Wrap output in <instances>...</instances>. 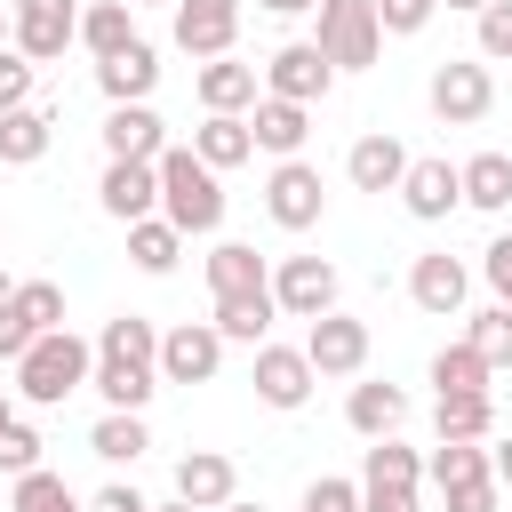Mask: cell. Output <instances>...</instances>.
<instances>
[{
	"label": "cell",
	"instance_id": "ee69618b",
	"mask_svg": "<svg viewBox=\"0 0 512 512\" xmlns=\"http://www.w3.org/2000/svg\"><path fill=\"white\" fill-rule=\"evenodd\" d=\"M480 280H488L496 304H512V232H496V240L480 248Z\"/></svg>",
	"mask_w": 512,
	"mask_h": 512
},
{
	"label": "cell",
	"instance_id": "ffe728a7",
	"mask_svg": "<svg viewBox=\"0 0 512 512\" xmlns=\"http://www.w3.org/2000/svg\"><path fill=\"white\" fill-rule=\"evenodd\" d=\"M192 88H200V112H256L264 72H256V64H240V56H208V64L192 72Z\"/></svg>",
	"mask_w": 512,
	"mask_h": 512
},
{
	"label": "cell",
	"instance_id": "d590c367",
	"mask_svg": "<svg viewBox=\"0 0 512 512\" xmlns=\"http://www.w3.org/2000/svg\"><path fill=\"white\" fill-rule=\"evenodd\" d=\"M360 480H400V488H424V456L392 432V440H368V464H360Z\"/></svg>",
	"mask_w": 512,
	"mask_h": 512
},
{
	"label": "cell",
	"instance_id": "4dcf8cb0",
	"mask_svg": "<svg viewBox=\"0 0 512 512\" xmlns=\"http://www.w3.org/2000/svg\"><path fill=\"white\" fill-rule=\"evenodd\" d=\"M208 288H216V296H240V288H272V264H264L248 240H216V248H208Z\"/></svg>",
	"mask_w": 512,
	"mask_h": 512
},
{
	"label": "cell",
	"instance_id": "4fadbf2b",
	"mask_svg": "<svg viewBox=\"0 0 512 512\" xmlns=\"http://www.w3.org/2000/svg\"><path fill=\"white\" fill-rule=\"evenodd\" d=\"M304 360H312L320 376H360V368H368V320H352V312L304 320Z\"/></svg>",
	"mask_w": 512,
	"mask_h": 512
},
{
	"label": "cell",
	"instance_id": "ac0fdd59",
	"mask_svg": "<svg viewBox=\"0 0 512 512\" xmlns=\"http://www.w3.org/2000/svg\"><path fill=\"white\" fill-rule=\"evenodd\" d=\"M176 496L200 504V512H224L240 496V464L224 448H192V456H176Z\"/></svg>",
	"mask_w": 512,
	"mask_h": 512
},
{
	"label": "cell",
	"instance_id": "5b68a950",
	"mask_svg": "<svg viewBox=\"0 0 512 512\" xmlns=\"http://www.w3.org/2000/svg\"><path fill=\"white\" fill-rule=\"evenodd\" d=\"M320 56L336 64V72H368L376 56H384V16H376V0H320Z\"/></svg>",
	"mask_w": 512,
	"mask_h": 512
},
{
	"label": "cell",
	"instance_id": "9f6ffc18",
	"mask_svg": "<svg viewBox=\"0 0 512 512\" xmlns=\"http://www.w3.org/2000/svg\"><path fill=\"white\" fill-rule=\"evenodd\" d=\"M224 512H264V504H240V496H232V504H224Z\"/></svg>",
	"mask_w": 512,
	"mask_h": 512
},
{
	"label": "cell",
	"instance_id": "9a60e30c",
	"mask_svg": "<svg viewBox=\"0 0 512 512\" xmlns=\"http://www.w3.org/2000/svg\"><path fill=\"white\" fill-rule=\"evenodd\" d=\"M104 216L112 224H136V216H160V160H104V184H96Z\"/></svg>",
	"mask_w": 512,
	"mask_h": 512
},
{
	"label": "cell",
	"instance_id": "91938a15",
	"mask_svg": "<svg viewBox=\"0 0 512 512\" xmlns=\"http://www.w3.org/2000/svg\"><path fill=\"white\" fill-rule=\"evenodd\" d=\"M0 232H8V224H0Z\"/></svg>",
	"mask_w": 512,
	"mask_h": 512
},
{
	"label": "cell",
	"instance_id": "4316f807",
	"mask_svg": "<svg viewBox=\"0 0 512 512\" xmlns=\"http://www.w3.org/2000/svg\"><path fill=\"white\" fill-rule=\"evenodd\" d=\"M432 432L440 440H496V392H440Z\"/></svg>",
	"mask_w": 512,
	"mask_h": 512
},
{
	"label": "cell",
	"instance_id": "f1b7e54d",
	"mask_svg": "<svg viewBox=\"0 0 512 512\" xmlns=\"http://www.w3.org/2000/svg\"><path fill=\"white\" fill-rule=\"evenodd\" d=\"M456 168H464V208H480V216L512 208V152H472Z\"/></svg>",
	"mask_w": 512,
	"mask_h": 512
},
{
	"label": "cell",
	"instance_id": "e575fe53",
	"mask_svg": "<svg viewBox=\"0 0 512 512\" xmlns=\"http://www.w3.org/2000/svg\"><path fill=\"white\" fill-rule=\"evenodd\" d=\"M8 512H88V504L64 488V472L32 464V472H16V488H8Z\"/></svg>",
	"mask_w": 512,
	"mask_h": 512
},
{
	"label": "cell",
	"instance_id": "60d3db41",
	"mask_svg": "<svg viewBox=\"0 0 512 512\" xmlns=\"http://www.w3.org/2000/svg\"><path fill=\"white\" fill-rule=\"evenodd\" d=\"M40 448H48V440H40V432L16 416V424L0 432V472H8V480H16V472H32V464H40Z\"/></svg>",
	"mask_w": 512,
	"mask_h": 512
},
{
	"label": "cell",
	"instance_id": "ba28073f",
	"mask_svg": "<svg viewBox=\"0 0 512 512\" xmlns=\"http://www.w3.org/2000/svg\"><path fill=\"white\" fill-rule=\"evenodd\" d=\"M216 368H224V328L216 320L160 328V384H216Z\"/></svg>",
	"mask_w": 512,
	"mask_h": 512
},
{
	"label": "cell",
	"instance_id": "7402d4cb",
	"mask_svg": "<svg viewBox=\"0 0 512 512\" xmlns=\"http://www.w3.org/2000/svg\"><path fill=\"white\" fill-rule=\"evenodd\" d=\"M248 128H256V152H272V160H296V152H304V136H312V104H288V96H256Z\"/></svg>",
	"mask_w": 512,
	"mask_h": 512
},
{
	"label": "cell",
	"instance_id": "52a82bcc",
	"mask_svg": "<svg viewBox=\"0 0 512 512\" xmlns=\"http://www.w3.org/2000/svg\"><path fill=\"white\" fill-rule=\"evenodd\" d=\"M248 384H256V400L264 408H280V416H296L304 400H312V384H320V368L304 360V344H256V360H248Z\"/></svg>",
	"mask_w": 512,
	"mask_h": 512
},
{
	"label": "cell",
	"instance_id": "816d5d0a",
	"mask_svg": "<svg viewBox=\"0 0 512 512\" xmlns=\"http://www.w3.org/2000/svg\"><path fill=\"white\" fill-rule=\"evenodd\" d=\"M8 424H16V392H0V432H8Z\"/></svg>",
	"mask_w": 512,
	"mask_h": 512
},
{
	"label": "cell",
	"instance_id": "2e32d148",
	"mask_svg": "<svg viewBox=\"0 0 512 512\" xmlns=\"http://www.w3.org/2000/svg\"><path fill=\"white\" fill-rule=\"evenodd\" d=\"M400 208H408L416 224L456 216V208H464V168H456V160H408V176H400Z\"/></svg>",
	"mask_w": 512,
	"mask_h": 512
},
{
	"label": "cell",
	"instance_id": "277c9868",
	"mask_svg": "<svg viewBox=\"0 0 512 512\" xmlns=\"http://www.w3.org/2000/svg\"><path fill=\"white\" fill-rule=\"evenodd\" d=\"M424 104H432L440 128H480V120L496 112V72H488V56H448V64H432Z\"/></svg>",
	"mask_w": 512,
	"mask_h": 512
},
{
	"label": "cell",
	"instance_id": "9c48e42d",
	"mask_svg": "<svg viewBox=\"0 0 512 512\" xmlns=\"http://www.w3.org/2000/svg\"><path fill=\"white\" fill-rule=\"evenodd\" d=\"M336 264L328 256H280L272 264V296H280V320H320L336 312Z\"/></svg>",
	"mask_w": 512,
	"mask_h": 512
},
{
	"label": "cell",
	"instance_id": "cb8c5ba5",
	"mask_svg": "<svg viewBox=\"0 0 512 512\" xmlns=\"http://www.w3.org/2000/svg\"><path fill=\"white\" fill-rule=\"evenodd\" d=\"M344 424H352L360 440H392V432L408 424V392H400V384H352V392H344Z\"/></svg>",
	"mask_w": 512,
	"mask_h": 512
},
{
	"label": "cell",
	"instance_id": "7a4b0ae2",
	"mask_svg": "<svg viewBox=\"0 0 512 512\" xmlns=\"http://www.w3.org/2000/svg\"><path fill=\"white\" fill-rule=\"evenodd\" d=\"M160 216L192 240V232H216L224 224V168H208L192 144H168L160 152Z\"/></svg>",
	"mask_w": 512,
	"mask_h": 512
},
{
	"label": "cell",
	"instance_id": "6f0895ef",
	"mask_svg": "<svg viewBox=\"0 0 512 512\" xmlns=\"http://www.w3.org/2000/svg\"><path fill=\"white\" fill-rule=\"evenodd\" d=\"M136 8H176V0H136Z\"/></svg>",
	"mask_w": 512,
	"mask_h": 512
},
{
	"label": "cell",
	"instance_id": "d6a6232c",
	"mask_svg": "<svg viewBox=\"0 0 512 512\" xmlns=\"http://www.w3.org/2000/svg\"><path fill=\"white\" fill-rule=\"evenodd\" d=\"M432 392H496V368L456 336V344H440V352H432Z\"/></svg>",
	"mask_w": 512,
	"mask_h": 512
},
{
	"label": "cell",
	"instance_id": "bcb514c9",
	"mask_svg": "<svg viewBox=\"0 0 512 512\" xmlns=\"http://www.w3.org/2000/svg\"><path fill=\"white\" fill-rule=\"evenodd\" d=\"M32 336H40V328H32V320H24L16 304H0V360H8V368H16L24 352H32Z\"/></svg>",
	"mask_w": 512,
	"mask_h": 512
},
{
	"label": "cell",
	"instance_id": "c3c4849f",
	"mask_svg": "<svg viewBox=\"0 0 512 512\" xmlns=\"http://www.w3.org/2000/svg\"><path fill=\"white\" fill-rule=\"evenodd\" d=\"M88 512H152V504H144L128 480H112V488H96V504H88Z\"/></svg>",
	"mask_w": 512,
	"mask_h": 512
},
{
	"label": "cell",
	"instance_id": "44dd1931",
	"mask_svg": "<svg viewBox=\"0 0 512 512\" xmlns=\"http://www.w3.org/2000/svg\"><path fill=\"white\" fill-rule=\"evenodd\" d=\"M168 152V128L152 104H112L104 112V160H160Z\"/></svg>",
	"mask_w": 512,
	"mask_h": 512
},
{
	"label": "cell",
	"instance_id": "3957f363",
	"mask_svg": "<svg viewBox=\"0 0 512 512\" xmlns=\"http://www.w3.org/2000/svg\"><path fill=\"white\" fill-rule=\"evenodd\" d=\"M88 376H96V344H80L72 328H48V336H32V352L16 360V400L64 408L72 392H88Z\"/></svg>",
	"mask_w": 512,
	"mask_h": 512
},
{
	"label": "cell",
	"instance_id": "7bdbcfd3",
	"mask_svg": "<svg viewBox=\"0 0 512 512\" xmlns=\"http://www.w3.org/2000/svg\"><path fill=\"white\" fill-rule=\"evenodd\" d=\"M376 16H384L392 40H408V32H424V24L440 16V0H376Z\"/></svg>",
	"mask_w": 512,
	"mask_h": 512
},
{
	"label": "cell",
	"instance_id": "f5cc1de1",
	"mask_svg": "<svg viewBox=\"0 0 512 512\" xmlns=\"http://www.w3.org/2000/svg\"><path fill=\"white\" fill-rule=\"evenodd\" d=\"M8 40H16V8H0V48H8Z\"/></svg>",
	"mask_w": 512,
	"mask_h": 512
},
{
	"label": "cell",
	"instance_id": "db71d44e",
	"mask_svg": "<svg viewBox=\"0 0 512 512\" xmlns=\"http://www.w3.org/2000/svg\"><path fill=\"white\" fill-rule=\"evenodd\" d=\"M440 8H464V16H480V8H488V0H440Z\"/></svg>",
	"mask_w": 512,
	"mask_h": 512
},
{
	"label": "cell",
	"instance_id": "7c38bea8",
	"mask_svg": "<svg viewBox=\"0 0 512 512\" xmlns=\"http://www.w3.org/2000/svg\"><path fill=\"white\" fill-rule=\"evenodd\" d=\"M8 8H16V40L8 48H24L32 64H56L80 40V0H8Z\"/></svg>",
	"mask_w": 512,
	"mask_h": 512
},
{
	"label": "cell",
	"instance_id": "ab89813d",
	"mask_svg": "<svg viewBox=\"0 0 512 512\" xmlns=\"http://www.w3.org/2000/svg\"><path fill=\"white\" fill-rule=\"evenodd\" d=\"M472 56L512 64V0H488V8H480V48H472Z\"/></svg>",
	"mask_w": 512,
	"mask_h": 512
},
{
	"label": "cell",
	"instance_id": "e0dca14e",
	"mask_svg": "<svg viewBox=\"0 0 512 512\" xmlns=\"http://www.w3.org/2000/svg\"><path fill=\"white\" fill-rule=\"evenodd\" d=\"M408 160H416V152H408L392 128H368V136L344 152V176H352V192H400Z\"/></svg>",
	"mask_w": 512,
	"mask_h": 512
},
{
	"label": "cell",
	"instance_id": "603a6c76",
	"mask_svg": "<svg viewBox=\"0 0 512 512\" xmlns=\"http://www.w3.org/2000/svg\"><path fill=\"white\" fill-rule=\"evenodd\" d=\"M216 328H224V344H264L272 336V320H280V296L272 288H240V296H216V312H208Z\"/></svg>",
	"mask_w": 512,
	"mask_h": 512
},
{
	"label": "cell",
	"instance_id": "5bb4252c",
	"mask_svg": "<svg viewBox=\"0 0 512 512\" xmlns=\"http://www.w3.org/2000/svg\"><path fill=\"white\" fill-rule=\"evenodd\" d=\"M464 296H472V272H464V256L432 248V256H416V264H408V304H416V312H432V320H456V312H464Z\"/></svg>",
	"mask_w": 512,
	"mask_h": 512
},
{
	"label": "cell",
	"instance_id": "8d00e7d4",
	"mask_svg": "<svg viewBox=\"0 0 512 512\" xmlns=\"http://www.w3.org/2000/svg\"><path fill=\"white\" fill-rule=\"evenodd\" d=\"M464 344H472L488 368H512V304H488V312H472Z\"/></svg>",
	"mask_w": 512,
	"mask_h": 512
},
{
	"label": "cell",
	"instance_id": "8992f818",
	"mask_svg": "<svg viewBox=\"0 0 512 512\" xmlns=\"http://www.w3.org/2000/svg\"><path fill=\"white\" fill-rule=\"evenodd\" d=\"M264 216L280 224V232H312L320 216H328V184H320V168L296 152V160H272V176H264Z\"/></svg>",
	"mask_w": 512,
	"mask_h": 512
},
{
	"label": "cell",
	"instance_id": "680465c9",
	"mask_svg": "<svg viewBox=\"0 0 512 512\" xmlns=\"http://www.w3.org/2000/svg\"><path fill=\"white\" fill-rule=\"evenodd\" d=\"M0 304H8V272H0Z\"/></svg>",
	"mask_w": 512,
	"mask_h": 512
},
{
	"label": "cell",
	"instance_id": "7dc6e473",
	"mask_svg": "<svg viewBox=\"0 0 512 512\" xmlns=\"http://www.w3.org/2000/svg\"><path fill=\"white\" fill-rule=\"evenodd\" d=\"M360 512H416V488H400V480H360Z\"/></svg>",
	"mask_w": 512,
	"mask_h": 512
},
{
	"label": "cell",
	"instance_id": "d6986e66",
	"mask_svg": "<svg viewBox=\"0 0 512 512\" xmlns=\"http://www.w3.org/2000/svg\"><path fill=\"white\" fill-rule=\"evenodd\" d=\"M96 88H104V104H152V88H160V48H152V40H128L120 56L96 64Z\"/></svg>",
	"mask_w": 512,
	"mask_h": 512
},
{
	"label": "cell",
	"instance_id": "8fae6325",
	"mask_svg": "<svg viewBox=\"0 0 512 512\" xmlns=\"http://www.w3.org/2000/svg\"><path fill=\"white\" fill-rule=\"evenodd\" d=\"M240 16H248V0H176V48H184L192 64H208V56H232V40H240Z\"/></svg>",
	"mask_w": 512,
	"mask_h": 512
},
{
	"label": "cell",
	"instance_id": "484cf974",
	"mask_svg": "<svg viewBox=\"0 0 512 512\" xmlns=\"http://www.w3.org/2000/svg\"><path fill=\"white\" fill-rule=\"evenodd\" d=\"M192 152H200L208 168H240V160H256V128H248V112H208V120L192 128Z\"/></svg>",
	"mask_w": 512,
	"mask_h": 512
},
{
	"label": "cell",
	"instance_id": "f907efd6",
	"mask_svg": "<svg viewBox=\"0 0 512 512\" xmlns=\"http://www.w3.org/2000/svg\"><path fill=\"white\" fill-rule=\"evenodd\" d=\"M264 16H304V8H320V0H256Z\"/></svg>",
	"mask_w": 512,
	"mask_h": 512
},
{
	"label": "cell",
	"instance_id": "f6af8a7d",
	"mask_svg": "<svg viewBox=\"0 0 512 512\" xmlns=\"http://www.w3.org/2000/svg\"><path fill=\"white\" fill-rule=\"evenodd\" d=\"M448 496V512H496L504 504V480L488 472V480H456V488H440Z\"/></svg>",
	"mask_w": 512,
	"mask_h": 512
},
{
	"label": "cell",
	"instance_id": "836d02e7",
	"mask_svg": "<svg viewBox=\"0 0 512 512\" xmlns=\"http://www.w3.org/2000/svg\"><path fill=\"white\" fill-rule=\"evenodd\" d=\"M496 464H488V440H440L432 456H424V480L432 488H456V480H488Z\"/></svg>",
	"mask_w": 512,
	"mask_h": 512
},
{
	"label": "cell",
	"instance_id": "f546056e",
	"mask_svg": "<svg viewBox=\"0 0 512 512\" xmlns=\"http://www.w3.org/2000/svg\"><path fill=\"white\" fill-rule=\"evenodd\" d=\"M176 256H184V232H176L168 216H136V224H128V264H136V272L168 280V272H176Z\"/></svg>",
	"mask_w": 512,
	"mask_h": 512
},
{
	"label": "cell",
	"instance_id": "f35d334b",
	"mask_svg": "<svg viewBox=\"0 0 512 512\" xmlns=\"http://www.w3.org/2000/svg\"><path fill=\"white\" fill-rule=\"evenodd\" d=\"M32 80H40V64H32L24 48H0V112L32 104Z\"/></svg>",
	"mask_w": 512,
	"mask_h": 512
},
{
	"label": "cell",
	"instance_id": "11a10c76",
	"mask_svg": "<svg viewBox=\"0 0 512 512\" xmlns=\"http://www.w3.org/2000/svg\"><path fill=\"white\" fill-rule=\"evenodd\" d=\"M152 512H200V504H184V496H168V504H152Z\"/></svg>",
	"mask_w": 512,
	"mask_h": 512
},
{
	"label": "cell",
	"instance_id": "30bf717a",
	"mask_svg": "<svg viewBox=\"0 0 512 512\" xmlns=\"http://www.w3.org/2000/svg\"><path fill=\"white\" fill-rule=\"evenodd\" d=\"M336 88V64L320 56V40H288L264 56V96H288V104H320Z\"/></svg>",
	"mask_w": 512,
	"mask_h": 512
},
{
	"label": "cell",
	"instance_id": "74e56055",
	"mask_svg": "<svg viewBox=\"0 0 512 512\" xmlns=\"http://www.w3.org/2000/svg\"><path fill=\"white\" fill-rule=\"evenodd\" d=\"M8 304H16L40 336H48V328H64V288H56V280H24V288H8Z\"/></svg>",
	"mask_w": 512,
	"mask_h": 512
},
{
	"label": "cell",
	"instance_id": "d4e9b609",
	"mask_svg": "<svg viewBox=\"0 0 512 512\" xmlns=\"http://www.w3.org/2000/svg\"><path fill=\"white\" fill-rule=\"evenodd\" d=\"M48 144H56V112H48V104H16V112H0V160H8V168L48 160Z\"/></svg>",
	"mask_w": 512,
	"mask_h": 512
},
{
	"label": "cell",
	"instance_id": "1f68e13d",
	"mask_svg": "<svg viewBox=\"0 0 512 512\" xmlns=\"http://www.w3.org/2000/svg\"><path fill=\"white\" fill-rule=\"evenodd\" d=\"M88 448H96L104 464H136V456L152 448V432H144V408H104V416H96V432H88Z\"/></svg>",
	"mask_w": 512,
	"mask_h": 512
},
{
	"label": "cell",
	"instance_id": "83f0119b",
	"mask_svg": "<svg viewBox=\"0 0 512 512\" xmlns=\"http://www.w3.org/2000/svg\"><path fill=\"white\" fill-rule=\"evenodd\" d=\"M136 40V0H88L80 8V48L104 64V56H120Z\"/></svg>",
	"mask_w": 512,
	"mask_h": 512
},
{
	"label": "cell",
	"instance_id": "6da1fadb",
	"mask_svg": "<svg viewBox=\"0 0 512 512\" xmlns=\"http://www.w3.org/2000/svg\"><path fill=\"white\" fill-rule=\"evenodd\" d=\"M88 392H104V408H152V392H160V328L144 312L104 320Z\"/></svg>",
	"mask_w": 512,
	"mask_h": 512
},
{
	"label": "cell",
	"instance_id": "681fc988",
	"mask_svg": "<svg viewBox=\"0 0 512 512\" xmlns=\"http://www.w3.org/2000/svg\"><path fill=\"white\" fill-rule=\"evenodd\" d=\"M488 464H496V480L512 488V432H496V440H488Z\"/></svg>",
	"mask_w": 512,
	"mask_h": 512
},
{
	"label": "cell",
	"instance_id": "b9f144b4",
	"mask_svg": "<svg viewBox=\"0 0 512 512\" xmlns=\"http://www.w3.org/2000/svg\"><path fill=\"white\" fill-rule=\"evenodd\" d=\"M296 512H360V480H336V472H320L312 488H304V504Z\"/></svg>",
	"mask_w": 512,
	"mask_h": 512
}]
</instances>
